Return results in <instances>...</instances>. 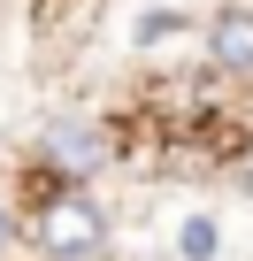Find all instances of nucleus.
<instances>
[{
    "label": "nucleus",
    "mask_w": 253,
    "mask_h": 261,
    "mask_svg": "<svg viewBox=\"0 0 253 261\" xmlns=\"http://www.w3.org/2000/svg\"><path fill=\"white\" fill-rule=\"evenodd\" d=\"M23 238L46 261H100L107 253V207L92 185H39L23 200Z\"/></svg>",
    "instance_id": "f257e3e1"
},
{
    "label": "nucleus",
    "mask_w": 253,
    "mask_h": 261,
    "mask_svg": "<svg viewBox=\"0 0 253 261\" xmlns=\"http://www.w3.org/2000/svg\"><path fill=\"white\" fill-rule=\"evenodd\" d=\"M100 162H107V139L85 115H62L31 139V185H92Z\"/></svg>",
    "instance_id": "f03ea898"
},
{
    "label": "nucleus",
    "mask_w": 253,
    "mask_h": 261,
    "mask_svg": "<svg viewBox=\"0 0 253 261\" xmlns=\"http://www.w3.org/2000/svg\"><path fill=\"white\" fill-rule=\"evenodd\" d=\"M207 69L253 77V8L245 0H222V8L207 16Z\"/></svg>",
    "instance_id": "7ed1b4c3"
},
{
    "label": "nucleus",
    "mask_w": 253,
    "mask_h": 261,
    "mask_svg": "<svg viewBox=\"0 0 253 261\" xmlns=\"http://www.w3.org/2000/svg\"><path fill=\"white\" fill-rule=\"evenodd\" d=\"M177 253H184V261H215V253H222V223H215V215H184V223H177Z\"/></svg>",
    "instance_id": "20e7f679"
},
{
    "label": "nucleus",
    "mask_w": 253,
    "mask_h": 261,
    "mask_svg": "<svg viewBox=\"0 0 253 261\" xmlns=\"http://www.w3.org/2000/svg\"><path fill=\"white\" fill-rule=\"evenodd\" d=\"M177 31H184V16H169V8L161 16H138V46H169Z\"/></svg>",
    "instance_id": "39448f33"
}]
</instances>
